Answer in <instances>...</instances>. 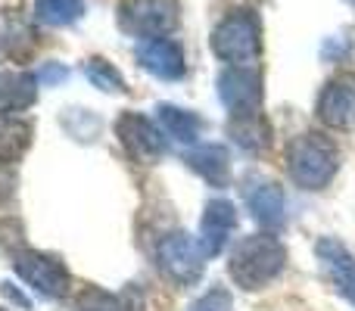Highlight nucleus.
I'll use <instances>...</instances> for the list:
<instances>
[{"instance_id": "obj_1", "label": "nucleus", "mask_w": 355, "mask_h": 311, "mask_svg": "<svg viewBox=\"0 0 355 311\" xmlns=\"http://www.w3.org/2000/svg\"><path fill=\"white\" fill-rule=\"evenodd\" d=\"M287 265V249L275 233H250V237L237 240L231 252V262H227V274L246 293H256V290L268 287L271 281H277Z\"/></svg>"}, {"instance_id": "obj_2", "label": "nucleus", "mask_w": 355, "mask_h": 311, "mask_svg": "<svg viewBox=\"0 0 355 311\" xmlns=\"http://www.w3.org/2000/svg\"><path fill=\"white\" fill-rule=\"evenodd\" d=\"M290 181L302 190H324L340 171V150L321 131H306L287 147Z\"/></svg>"}, {"instance_id": "obj_3", "label": "nucleus", "mask_w": 355, "mask_h": 311, "mask_svg": "<svg viewBox=\"0 0 355 311\" xmlns=\"http://www.w3.org/2000/svg\"><path fill=\"white\" fill-rule=\"evenodd\" d=\"M212 53L227 66H252L262 56V22L252 10H231L212 28Z\"/></svg>"}, {"instance_id": "obj_4", "label": "nucleus", "mask_w": 355, "mask_h": 311, "mask_svg": "<svg viewBox=\"0 0 355 311\" xmlns=\"http://www.w3.org/2000/svg\"><path fill=\"white\" fill-rule=\"evenodd\" d=\"M178 0H122L119 3V25L125 35L156 41L168 37L178 28Z\"/></svg>"}, {"instance_id": "obj_5", "label": "nucleus", "mask_w": 355, "mask_h": 311, "mask_svg": "<svg viewBox=\"0 0 355 311\" xmlns=\"http://www.w3.org/2000/svg\"><path fill=\"white\" fill-rule=\"evenodd\" d=\"M206 249H202L200 237L193 233L175 231L168 233L166 240L156 249V262H159L162 277L175 283V287H193L202 277V268H206Z\"/></svg>"}, {"instance_id": "obj_6", "label": "nucleus", "mask_w": 355, "mask_h": 311, "mask_svg": "<svg viewBox=\"0 0 355 311\" xmlns=\"http://www.w3.org/2000/svg\"><path fill=\"white\" fill-rule=\"evenodd\" d=\"M12 268H16V274L22 277L35 293L47 296V299L66 296L69 271L56 256H47V252H37V249H22L12 256Z\"/></svg>"}, {"instance_id": "obj_7", "label": "nucleus", "mask_w": 355, "mask_h": 311, "mask_svg": "<svg viewBox=\"0 0 355 311\" xmlns=\"http://www.w3.org/2000/svg\"><path fill=\"white\" fill-rule=\"evenodd\" d=\"M116 137L135 162H159L166 153V134L141 112H122L116 122Z\"/></svg>"}, {"instance_id": "obj_8", "label": "nucleus", "mask_w": 355, "mask_h": 311, "mask_svg": "<svg viewBox=\"0 0 355 311\" xmlns=\"http://www.w3.org/2000/svg\"><path fill=\"white\" fill-rule=\"evenodd\" d=\"M218 97L231 116L262 112V75L256 66H231L218 78Z\"/></svg>"}, {"instance_id": "obj_9", "label": "nucleus", "mask_w": 355, "mask_h": 311, "mask_svg": "<svg viewBox=\"0 0 355 311\" xmlns=\"http://www.w3.org/2000/svg\"><path fill=\"white\" fill-rule=\"evenodd\" d=\"M321 125L331 131H352L355 128V75H337L318 94Z\"/></svg>"}, {"instance_id": "obj_10", "label": "nucleus", "mask_w": 355, "mask_h": 311, "mask_svg": "<svg viewBox=\"0 0 355 311\" xmlns=\"http://www.w3.org/2000/svg\"><path fill=\"white\" fill-rule=\"evenodd\" d=\"M315 252H318L321 268H324L327 281L334 283V290H337L340 296H346L349 302H355V258H352V252L334 237L318 240Z\"/></svg>"}, {"instance_id": "obj_11", "label": "nucleus", "mask_w": 355, "mask_h": 311, "mask_svg": "<svg viewBox=\"0 0 355 311\" xmlns=\"http://www.w3.org/2000/svg\"><path fill=\"white\" fill-rule=\"evenodd\" d=\"M137 60L150 75L162 81H175L184 75V50L172 37H156V41H141L137 47Z\"/></svg>"}, {"instance_id": "obj_12", "label": "nucleus", "mask_w": 355, "mask_h": 311, "mask_svg": "<svg viewBox=\"0 0 355 311\" xmlns=\"http://www.w3.org/2000/svg\"><path fill=\"white\" fill-rule=\"evenodd\" d=\"M234 227H237V208L227 199L209 202L206 215H202V224H200V243H202V249H206V256H218V252L225 249Z\"/></svg>"}, {"instance_id": "obj_13", "label": "nucleus", "mask_w": 355, "mask_h": 311, "mask_svg": "<svg viewBox=\"0 0 355 311\" xmlns=\"http://www.w3.org/2000/svg\"><path fill=\"white\" fill-rule=\"evenodd\" d=\"M37 100V78L31 72H0V116H16Z\"/></svg>"}, {"instance_id": "obj_14", "label": "nucleus", "mask_w": 355, "mask_h": 311, "mask_svg": "<svg viewBox=\"0 0 355 311\" xmlns=\"http://www.w3.org/2000/svg\"><path fill=\"white\" fill-rule=\"evenodd\" d=\"M187 165L202 175L209 184L215 187H225L227 177H231V159H227V150L221 143H202V147H193L187 153Z\"/></svg>"}, {"instance_id": "obj_15", "label": "nucleus", "mask_w": 355, "mask_h": 311, "mask_svg": "<svg viewBox=\"0 0 355 311\" xmlns=\"http://www.w3.org/2000/svg\"><path fill=\"white\" fill-rule=\"evenodd\" d=\"M31 143V122L19 116H0V165H12Z\"/></svg>"}, {"instance_id": "obj_16", "label": "nucleus", "mask_w": 355, "mask_h": 311, "mask_svg": "<svg viewBox=\"0 0 355 311\" xmlns=\"http://www.w3.org/2000/svg\"><path fill=\"white\" fill-rule=\"evenodd\" d=\"M231 137L250 153H262L271 143V131L268 122H265L262 112H246V116H231V125H227Z\"/></svg>"}, {"instance_id": "obj_17", "label": "nucleus", "mask_w": 355, "mask_h": 311, "mask_svg": "<svg viewBox=\"0 0 355 311\" xmlns=\"http://www.w3.org/2000/svg\"><path fill=\"white\" fill-rule=\"evenodd\" d=\"M156 112H159L162 134L175 137V141H181V143H196V137H200V131H202L200 116H193V112H187V109H178V106H166V103Z\"/></svg>"}, {"instance_id": "obj_18", "label": "nucleus", "mask_w": 355, "mask_h": 311, "mask_svg": "<svg viewBox=\"0 0 355 311\" xmlns=\"http://www.w3.org/2000/svg\"><path fill=\"white\" fill-rule=\"evenodd\" d=\"M250 212L265 227H277L284 221V190L277 184H259L250 193Z\"/></svg>"}, {"instance_id": "obj_19", "label": "nucleus", "mask_w": 355, "mask_h": 311, "mask_svg": "<svg viewBox=\"0 0 355 311\" xmlns=\"http://www.w3.org/2000/svg\"><path fill=\"white\" fill-rule=\"evenodd\" d=\"M85 16V0H35V19L50 28L72 25Z\"/></svg>"}, {"instance_id": "obj_20", "label": "nucleus", "mask_w": 355, "mask_h": 311, "mask_svg": "<svg viewBox=\"0 0 355 311\" xmlns=\"http://www.w3.org/2000/svg\"><path fill=\"white\" fill-rule=\"evenodd\" d=\"M35 50V31L22 22H6L0 28V60L22 62Z\"/></svg>"}, {"instance_id": "obj_21", "label": "nucleus", "mask_w": 355, "mask_h": 311, "mask_svg": "<svg viewBox=\"0 0 355 311\" xmlns=\"http://www.w3.org/2000/svg\"><path fill=\"white\" fill-rule=\"evenodd\" d=\"M85 75L91 78L94 87H100V91H106V94H125V91H128L122 72H119L112 62H106L103 56H94V60H87Z\"/></svg>"}, {"instance_id": "obj_22", "label": "nucleus", "mask_w": 355, "mask_h": 311, "mask_svg": "<svg viewBox=\"0 0 355 311\" xmlns=\"http://www.w3.org/2000/svg\"><path fill=\"white\" fill-rule=\"evenodd\" d=\"M75 311H128L119 296L106 293L100 287H87L85 293L75 299Z\"/></svg>"}, {"instance_id": "obj_23", "label": "nucleus", "mask_w": 355, "mask_h": 311, "mask_svg": "<svg viewBox=\"0 0 355 311\" xmlns=\"http://www.w3.org/2000/svg\"><path fill=\"white\" fill-rule=\"evenodd\" d=\"M0 311H3V308H0Z\"/></svg>"}]
</instances>
